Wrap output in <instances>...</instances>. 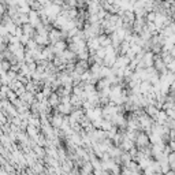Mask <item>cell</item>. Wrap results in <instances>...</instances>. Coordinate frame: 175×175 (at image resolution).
Returning <instances> with one entry per match:
<instances>
[{
	"instance_id": "obj_1",
	"label": "cell",
	"mask_w": 175,
	"mask_h": 175,
	"mask_svg": "<svg viewBox=\"0 0 175 175\" xmlns=\"http://www.w3.org/2000/svg\"><path fill=\"white\" fill-rule=\"evenodd\" d=\"M138 144H140V145H146V144H148V137L145 136V134H141L140 137H138Z\"/></svg>"
},
{
	"instance_id": "obj_2",
	"label": "cell",
	"mask_w": 175,
	"mask_h": 175,
	"mask_svg": "<svg viewBox=\"0 0 175 175\" xmlns=\"http://www.w3.org/2000/svg\"><path fill=\"white\" fill-rule=\"evenodd\" d=\"M152 59H153V54H146L145 56H144V62H145L148 66H152Z\"/></svg>"
},
{
	"instance_id": "obj_3",
	"label": "cell",
	"mask_w": 175,
	"mask_h": 175,
	"mask_svg": "<svg viewBox=\"0 0 175 175\" xmlns=\"http://www.w3.org/2000/svg\"><path fill=\"white\" fill-rule=\"evenodd\" d=\"M157 112H159V109L156 108V107H152V105L148 107V113H149V115L156 116V115H157Z\"/></svg>"
},
{
	"instance_id": "obj_4",
	"label": "cell",
	"mask_w": 175,
	"mask_h": 175,
	"mask_svg": "<svg viewBox=\"0 0 175 175\" xmlns=\"http://www.w3.org/2000/svg\"><path fill=\"white\" fill-rule=\"evenodd\" d=\"M167 146H168V148H170L171 152H175V141H170Z\"/></svg>"
},
{
	"instance_id": "obj_5",
	"label": "cell",
	"mask_w": 175,
	"mask_h": 175,
	"mask_svg": "<svg viewBox=\"0 0 175 175\" xmlns=\"http://www.w3.org/2000/svg\"><path fill=\"white\" fill-rule=\"evenodd\" d=\"M155 18H156V14L155 13H149V15H148V19L149 21H155Z\"/></svg>"
},
{
	"instance_id": "obj_6",
	"label": "cell",
	"mask_w": 175,
	"mask_h": 175,
	"mask_svg": "<svg viewBox=\"0 0 175 175\" xmlns=\"http://www.w3.org/2000/svg\"><path fill=\"white\" fill-rule=\"evenodd\" d=\"M174 108H175V105H174Z\"/></svg>"
}]
</instances>
